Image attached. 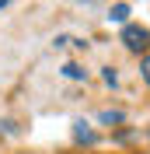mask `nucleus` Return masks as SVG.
<instances>
[{"mask_svg": "<svg viewBox=\"0 0 150 154\" xmlns=\"http://www.w3.org/2000/svg\"><path fill=\"white\" fill-rule=\"evenodd\" d=\"M119 42L129 49V53H143V56H147L150 53V28H143V25H122Z\"/></svg>", "mask_w": 150, "mask_h": 154, "instance_id": "1", "label": "nucleus"}, {"mask_svg": "<svg viewBox=\"0 0 150 154\" xmlns=\"http://www.w3.org/2000/svg\"><path fill=\"white\" fill-rule=\"evenodd\" d=\"M74 144H87V147L98 144V133L91 130V123H84V119H77V123H74Z\"/></svg>", "mask_w": 150, "mask_h": 154, "instance_id": "2", "label": "nucleus"}, {"mask_svg": "<svg viewBox=\"0 0 150 154\" xmlns=\"http://www.w3.org/2000/svg\"><path fill=\"white\" fill-rule=\"evenodd\" d=\"M129 21V4H112L108 11V25H126Z\"/></svg>", "mask_w": 150, "mask_h": 154, "instance_id": "3", "label": "nucleus"}, {"mask_svg": "<svg viewBox=\"0 0 150 154\" xmlns=\"http://www.w3.org/2000/svg\"><path fill=\"white\" fill-rule=\"evenodd\" d=\"M63 77H70V81H84L87 70H84V67H77V63H66V67H63Z\"/></svg>", "mask_w": 150, "mask_h": 154, "instance_id": "4", "label": "nucleus"}, {"mask_svg": "<svg viewBox=\"0 0 150 154\" xmlns=\"http://www.w3.org/2000/svg\"><path fill=\"white\" fill-rule=\"evenodd\" d=\"M140 77H143V84L150 88V53H147V56L140 60Z\"/></svg>", "mask_w": 150, "mask_h": 154, "instance_id": "5", "label": "nucleus"}, {"mask_svg": "<svg viewBox=\"0 0 150 154\" xmlns=\"http://www.w3.org/2000/svg\"><path fill=\"white\" fill-rule=\"evenodd\" d=\"M98 119H101V123H122L126 116H122V112H101Z\"/></svg>", "mask_w": 150, "mask_h": 154, "instance_id": "6", "label": "nucleus"}, {"mask_svg": "<svg viewBox=\"0 0 150 154\" xmlns=\"http://www.w3.org/2000/svg\"><path fill=\"white\" fill-rule=\"evenodd\" d=\"M101 77H105V84H108V88L119 84V77H115V70H112V67H105V74H101Z\"/></svg>", "mask_w": 150, "mask_h": 154, "instance_id": "7", "label": "nucleus"}, {"mask_svg": "<svg viewBox=\"0 0 150 154\" xmlns=\"http://www.w3.org/2000/svg\"><path fill=\"white\" fill-rule=\"evenodd\" d=\"M4 4H7V0H0V7H4Z\"/></svg>", "mask_w": 150, "mask_h": 154, "instance_id": "8", "label": "nucleus"}]
</instances>
